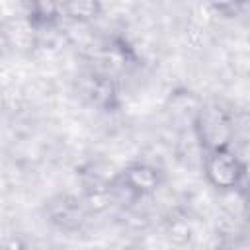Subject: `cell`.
Listing matches in <instances>:
<instances>
[{"mask_svg": "<svg viewBox=\"0 0 250 250\" xmlns=\"http://www.w3.org/2000/svg\"><path fill=\"white\" fill-rule=\"evenodd\" d=\"M191 129L197 146L203 152L230 148L236 141V117L225 104L207 100L197 104L191 115Z\"/></svg>", "mask_w": 250, "mask_h": 250, "instance_id": "1", "label": "cell"}, {"mask_svg": "<svg viewBox=\"0 0 250 250\" xmlns=\"http://www.w3.org/2000/svg\"><path fill=\"white\" fill-rule=\"evenodd\" d=\"M201 166H203L205 180L217 191L227 193V191H234V189H244L246 162L240 158V154L236 152L234 146L203 152Z\"/></svg>", "mask_w": 250, "mask_h": 250, "instance_id": "2", "label": "cell"}, {"mask_svg": "<svg viewBox=\"0 0 250 250\" xmlns=\"http://www.w3.org/2000/svg\"><path fill=\"white\" fill-rule=\"evenodd\" d=\"M164 184V172L148 162H131L121 168L111 180V195L125 193L131 199H145L154 195Z\"/></svg>", "mask_w": 250, "mask_h": 250, "instance_id": "3", "label": "cell"}, {"mask_svg": "<svg viewBox=\"0 0 250 250\" xmlns=\"http://www.w3.org/2000/svg\"><path fill=\"white\" fill-rule=\"evenodd\" d=\"M90 209L82 197L70 193H57L43 203V215L49 225L62 232H78L86 227Z\"/></svg>", "mask_w": 250, "mask_h": 250, "instance_id": "4", "label": "cell"}, {"mask_svg": "<svg viewBox=\"0 0 250 250\" xmlns=\"http://www.w3.org/2000/svg\"><path fill=\"white\" fill-rule=\"evenodd\" d=\"M78 94L80 98L102 111H115L121 105V90L115 76L102 72L98 68H88L78 78Z\"/></svg>", "mask_w": 250, "mask_h": 250, "instance_id": "5", "label": "cell"}, {"mask_svg": "<svg viewBox=\"0 0 250 250\" xmlns=\"http://www.w3.org/2000/svg\"><path fill=\"white\" fill-rule=\"evenodd\" d=\"M164 234L168 236V240L172 244H178V246H184L191 240L193 236V227H191V221H189V215L182 209H174L170 211L166 217H164Z\"/></svg>", "mask_w": 250, "mask_h": 250, "instance_id": "6", "label": "cell"}, {"mask_svg": "<svg viewBox=\"0 0 250 250\" xmlns=\"http://www.w3.org/2000/svg\"><path fill=\"white\" fill-rule=\"evenodd\" d=\"M59 12H61V20H70L74 23H90L102 16L104 4L96 0L64 2V4H59Z\"/></svg>", "mask_w": 250, "mask_h": 250, "instance_id": "7", "label": "cell"}, {"mask_svg": "<svg viewBox=\"0 0 250 250\" xmlns=\"http://www.w3.org/2000/svg\"><path fill=\"white\" fill-rule=\"evenodd\" d=\"M209 8L215 10L217 14L225 16V18H232V16H238V12H240L242 8H246V4H238V2H219V4H211Z\"/></svg>", "mask_w": 250, "mask_h": 250, "instance_id": "8", "label": "cell"}, {"mask_svg": "<svg viewBox=\"0 0 250 250\" xmlns=\"http://www.w3.org/2000/svg\"><path fill=\"white\" fill-rule=\"evenodd\" d=\"M0 250H31V246L27 244V240L23 236L12 234V236H6L0 242Z\"/></svg>", "mask_w": 250, "mask_h": 250, "instance_id": "9", "label": "cell"}, {"mask_svg": "<svg viewBox=\"0 0 250 250\" xmlns=\"http://www.w3.org/2000/svg\"><path fill=\"white\" fill-rule=\"evenodd\" d=\"M10 45H8V37H6V31H4V25H2V21H0V55L8 49Z\"/></svg>", "mask_w": 250, "mask_h": 250, "instance_id": "10", "label": "cell"}, {"mask_svg": "<svg viewBox=\"0 0 250 250\" xmlns=\"http://www.w3.org/2000/svg\"><path fill=\"white\" fill-rule=\"evenodd\" d=\"M123 250H143V248H137V246H127V248H123Z\"/></svg>", "mask_w": 250, "mask_h": 250, "instance_id": "11", "label": "cell"}]
</instances>
